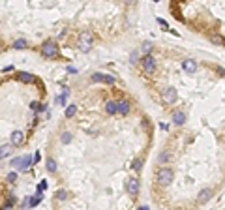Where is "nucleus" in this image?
<instances>
[{
	"label": "nucleus",
	"instance_id": "1",
	"mask_svg": "<svg viewBox=\"0 0 225 210\" xmlns=\"http://www.w3.org/2000/svg\"><path fill=\"white\" fill-rule=\"evenodd\" d=\"M156 178H158V184L165 188V186H169V184L173 182V171L167 169V167H163V169H160V171L156 173Z\"/></svg>",
	"mask_w": 225,
	"mask_h": 210
},
{
	"label": "nucleus",
	"instance_id": "2",
	"mask_svg": "<svg viewBox=\"0 0 225 210\" xmlns=\"http://www.w3.org/2000/svg\"><path fill=\"white\" fill-rule=\"evenodd\" d=\"M41 54H43L45 58H54V56H58V45H56L54 41H45V43L41 45Z\"/></svg>",
	"mask_w": 225,
	"mask_h": 210
},
{
	"label": "nucleus",
	"instance_id": "3",
	"mask_svg": "<svg viewBox=\"0 0 225 210\" xmlns=\"http://www.w3.org/2000/svg\"><path fill=\"white\" fill-rule=\"evenodd\" d=\"M176 98H178V94H176V88H173V86H167V88H163V92H161V100H163V103H165V105H171V103H175V101H176Z\"/></svg>",
	"mask_w": 225,
	"mask_h": 210
},
{
	"label": "nucleus",
	"instance_id": "4",
	"mask_svg": "<svg viewBox=\"0 0 225 210\" xmlns=\"http://www.w3.org/2000/svg\"><path fill=\"white\" fill-rule=\"evenodd\" d=\"M143 69H145L146 75H152V73H154V69H156V58H154L152 54H145V56H143Z\"/></svg>",
	"mask_w": 225,
	"mask_h": 210
},
{
	"label": "nucleus",
	"instance_id": "5",
	"mask_svg": "<svg viewBox=\"0 0 225 210\" xmlns=\"http://www.w3.org/2000/svg\"><path fill=\"white\" fill-rule=\"evenodd\" d=\"M32 160L34 158H30V156H23V158H15L13 161H11V165L13 167H17L19 171H26L30 165H32Z\"/></svg>",
	"mask_w": 225,
	"mask_h": 210
},
{
	"label": "nucleus",
	"instance_id": "6",
	"mask_svg": "<svg viewBox=\"0 0 225 210\" xmlns=\"http://www.w3.org/2000/svg\"><path fill=\"white\" fill-rule=\"evenodd\" d=\"M90 47H92V36L88 32H83L79 38V49L83 53H86V51H90Z\"/></svg>",
	"mask_w": 225,
	"mask_h": 210
},
{
	"label": "nucleus",
	"instance_id": "7",
	"mask_svg": "<svg viewBox=\"0 0 225 210\" xmlns=\"http://www.w3.org/2000/svg\"><path fill=\"white\" fill-rule=\"evenodd\" d=\"M126 190H128V193H130L131 197H135V195L139 193V180H137L135 177L128 178V182H126Z\"/></svg>",
	"mask_w": 225,
	"mask_h": 210
},
{
	"label": "nucleus",
	"instance_id": "8",
	"mask_svg": "<svg viewBox=\"0 0 225 210\" xmlns=\"http://www.w3.org/2000/svg\"><path fill=\"white\" fill-rule=\"evenodd\" d=\"M94 83H107V85H115V77L113 75H105V73H94L92 75Z\"/></svg>",
	"mask_w": 225,
	"mask_h": 210
},
{
	"label": "nucleus",
	"instance_id": "9",
	"mask_svg": "<svg viewBox=\"0 0 225 210\" xmlns=\"http://www.w3.org/2000/svg\"><path fill=\"white\" fill-rule=\"evenodd\" d=\"M23 141H24V133L23 131H13L11 133V145L19 146V145H23Z\"/></svg>",
	"mask_w": 225,
	"mask_h": 210
},
{
	"label": "nucleus",
	"instance_id": "10",
	"mask_svg": "<svg viewBox=\"0 0 225 210\" xmlns=\"http://www.w3.org/2000/svg\"><path fill=\"white\" fill-rule=\"evenodd\" d=\"M173 122H175L176 126H182V124L186 122V115H184L182 111H175V113H173Z\"/></svg>",
	"mask_w": 225,
	"mask_h": 210
},
{
	"label": "nucleus",
	"instance_id": "11",
	"mask_svg": "<svg viewBox=\"0 0 225 210\" xmlns=\"http://www.w3.org/2000/svg\"><path fill=\"white\" fill-rule=\"evenodd\" d=\"M182 68H184V71H188V73H195L197 64H195L193 60H184V62H182Z\"/></svg>",
	"mask_w": 225,
	"mask_h": 210
},
{
	"label": "nucleus",
	"instance_id": "12",
	"mask_svg": "<svg viewBox=\"0 0 225 210\" xmlns=\"http://www.w3.org/2000/svg\"><path fill=\"white\" fill-rule=\"evenodd\" d=\"M105 111H107V115H116L118 113V101H107Z\"/></svg>",
	"mask_w": 225,
	"mask_h": 210
},
{
	"label": "nucleus",
	"instance_id": "13",
	"mask_svg": "<svg viewBox=\"0 0 225 210\" xmlns=\"http://www.w3.org/2000/svg\"><path fill=\"white\" fill-rule=\"evenodd\" d=\"M169 160H173V152H171V150H163V152L158 156V163H167Z\"/></svg>",
	"mask_w": 225,
	"mask_h": 210
},
{
	"label": "nucleus",
	"instance_id": "14",
	"mask_svg": "<svg viewBox=\"0 0 225 210\" xmlns=\"http://www.w3.org/2000/svg\"><path fill=\"white\" fill-rule=\"evenodd\" d=\"M19 81L21 83H36V77L32 75V73H19Z\"/></svg>",
	"mask_w": 225,
	"mask_h": 210
},
{
	"label": "nucleus",
	"instance_id": "15",
	"mask_svg": "<svg viewBox=\"0 0 225 210\" xmlns=\"http://www.w3.org/2000/svg\"><path fill=\"white\" fill-rule=\"evenodd\" d=\"M118 113H120V115H128V113H130V103H128L126 100L118 101Z\"/></svg>",
	"mask_w": 225,
	"mask_h": 210
},
{
	"label": "nucleus",
	"instance_id": "16",
	"mask_svg": "<svg viewBox=\"0 0 225 210\" xmlns=\"http://www.w3.org/2000/svg\"><path fill=\"white\" fill-rule=\"evenodd\" d=\"M210 197H212V190H203V192L199 193V199H197V201H199V203H207Z\"/></svg>",
	"mask_w": 225,
	"mask_h": 210
},
{
	"label": "nucleus",
	"instance_id": "17",
	"mask_svg": "<svg viewBox=\"0 0 225 210\" xmlns=\"http://www.w3.org/2000/svg\"><path fill=\"white\" fill-rule=\"evenodd\" d=\"M41 199H43V195H41V192H38V195L30 199V207H38V205L41 203Z\"/></svg>",
	"mask_w": 225,
	"mask_h": 210
},
{
	"label": "nucleus",
	"instance_id": "18",
	"mask_svg": "<svg viewBox=\"0 0 225 210\" xmlns=\"http://www.w3.org/2000/svg\"><path fill=\"white\" fill-rule=\"evenodd\" d=\"M68 94H69V90L68 88H64V92L56 98V103H60V105H64V101H66V98H68Z\"/></svg>",
	"mask_w": 225,
	"mask_h": 210
},
{
	"label": "nucleus",
	"instance_id": "19",
	"mask_svg": "<svg viewBox=\"0 0 225 210\" xmlns=\"http://www.w3.org/2000/svg\"><path fill=\"white\" fill-rule=\"evenodd\" d=\"M75 113H77V107H75V105H69V107L66 109V118H71V116H75Z\"/></svg>",
	"mask_w": 225,
	"mask_h": 210
},
{
	"label": "nucleus",
	"instance_id": "20",
	"mask_svg": "<svg viewBox=\"0 0 225 210\" xmlns=\"http://www.w3.org/2000/svg\"><path fill=\"white\" fill-rule=\"evenodd\" d=\"M47 171H49V173H54V171H56V161H54L53 158L47 160Z\"/></svg>",
	"mask_w": 225,
	"mask_h": 210
},
{
	"label": "nucleus",
	"instance_id": "21",
	"mask_svg": "<svg viewBox=\"0 0 225 210\" xmlns=\"http://www.w3.org/2000/svg\"><path fill=\"white\" fill-rule=\"evenodd\" d=\"M26 47V41L24 39H17L15 43H13V49H24Z\"/></svg>",
	"mask_w": 225,
	"mask_h": 210
},
{
	"label": "nucleus",
	"instance_id": "22",
	"mask_svg": "<svg viewBox=\"0 0 225 210\" xmlns=\"http://www.w3.org/2000/svg\"><path fill=\"white\" fill-rule=\"evenodd\" d=\"M152 47H154V45H152L150 41H145V45H143V54H148V53L152 51Z\"/></svg>",
	"mask_w": 225,
	"mask_h": 210
},
{
	"label": "nucleus",
	"instance_id": "23",
	"mask_svg": "<svg viewBox=\"0 0 225 210\" xmlns=\"http://www.w3.org/2000/svg\"><path fill=\"white\" fill-rule=\"evenodd\" d=\"M69 141H71V133H68V131L62 133V143H69Z\"/></svg>",
	"mask_w": 225,
	"mask_h": 210
},
{
	"label": "nucleus",
	"instance_id": "24",
	"mask_svg": "<svg viewBox=\"0 0 225 210\" xmlns=\"http://www.w3.org/2000/svg\"><path fill=\"white\" fill-rule=\"evenodd\" d=\"M66 197H68V193H66L64 190H60V192H58V195H56V199H58V201H64Z\"/></svg>",
	"mask_w": 225,
	"mask_h": 210
},
{
	"label": "nucleus",
	"instance_id": "25",
	"mask_svg": "<svg viewBox=\"0 0 225 210\" xmlns=\"http://www.w3.org/2000/svg\"><path fill=\"white\" fill-rule=\"evenodd\" d=\"M212 41L218 43V45H222V43H223V38H222V36H212Z\"/></svg>",
	"mask_w": 225,
	"mask_h": 210
},
{
	"label": "nucleus",
	"instance_id": "26",
	"mask_svg": "<svg viewBox=\"0 0 225 210\" xmlns=\"http://www.w3.org/2000/svg\"><path fill=\"white\" fill-rule=\"evenodd\" d=\"M9 152V148H8V145H2V158H6V154Z\"/></svg>",
	"mask_w": 225,
	"mask_h": 210
},
{
	"label": "nucleus",
	"instance_id": "27",
	"mask_svg": "<svg viewBox=\"0 0 225 210\" xmlns=\"http://www.w3.org/2000/svg\"><path fill=\"white\" fill-rule=\"evenodd\" d=\"M133 169H135V171L141 169V160H135V161H133Z\"/></svg>",
	"mask_w": 225,
	"mask_h": 210
},
{
	"label": "nucleus",
	"instance_id": "28",
	"mask_svg": "<svg viewBox=\"0 0 225 210\" xmlns=\"http://www.w3.org/2000/svg\"><path fill=\"white\" fill-rule=\"evenodd\" d=\"M8 180H9V182H15V180H17V175H15V173H9V175H8Z\"/></svg>",
	"mask_w": 225,
	"mask_h": 210
},
{
	"label": "nucleus",
	"instance_id": "29",
	"mask_svg": "<svg viewBox=\"0 0 225 210\" xmlns=\"http://www.w3.org/2000/svg\"><path fill=\"white\" fill-rule=\"evenodd\" d=\"M11 207H13V199L8 201V203H4V208H11Z\"/></svg>",
	"mask_w": 225,
	"mask_h": 210
},
{
	"label": "nucleus",
	"instance_id": "30",
	"mask_svg": "<svg viewBox=\"0 0 225 210\" xmlns=\"http://www.w3.org/2000/svg\"><path fill=\"white\" fill-rule=\"evenodd\" d=\"M39 158H41V154H39V152H36V154H34V161L38 163V161H39Z\"/></svg>",
	"mask_w": 225,
	"mask_h": 210
},
{
	"label": "nucleus",
	"instance_id": "31",
	"mask_svg": "<svg viewBox=\"0 0 225 210\" xmlns=\"http://www.w3.org/2000/svg\"><path fill=\"white\" fill-rule=\"evenodd\" d=\"M158 23H160V24H161V26H163V28H167V23H165V21H163V19H158Z\"/></svg>",
	"mask_w": 225,
	"mask_h": 210
},
{
	"label": "nucleus",
	"instance_id": "32",
	"mask_svg": "<svg viewBox=\"0 0 225 210\" xmlns=\"http://www.w3.org/2000/svg\"><path fill=\"white\" fill-rule=\"evenodd\" d=\"M11 69H13V66H8V68H4L2 71H4V73H8V71H11Z\"/></svg>",
	"mask_w": 225,
	"mask_h": 210
},
{
	"label": "nucleus",
	"instance_id": "33",
	"mask_svg": "<svg viewBox=\"0 0 225 210\" xmlns=\"http://www.w3.org/2000/svg\"><path fill=\"white\" fill-rule=\"evenodd\" d=\"M154 2H160V0H154Z\"/></svg>",
	"mask_w": 225,
	"mask_h": 210
}]
</instances>
